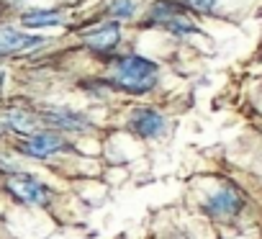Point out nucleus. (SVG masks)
Here are the masks:
<instances>
[{
	"label": "nucleus",
	"mask_w": 262,
	"mask_h": 239,
	"mask_svg": "<svg viewBox=\"0 0 262 239\" xmlns=\"http://www.w3.org/2000/svg\"><path fill=\"white\" fill-rule=\"evenodd\" d=\"M157 77H160V67L149 57L128 54L116 62L111 82L126 93H147L157 85Z\"/></svg>",
	"instance_id": "nucleus-1"
},
{
	"label": "nucleus",
	"mask_w": 262,
	"mask_h": 239,
	"mask_svg": "<svg viewBox=\"0 0 262 239\" xmlns=\"http://www.w3.org/2000/svg\"><path fill=\"white\" fill-rule=\"evenodd\" d=\"M6 190L18 201V203H26V206H36V208H47L52 203V188L47 183H41L39 178L34 175H26V172H16L6 180Z\"/></svg>",
	"instance_id": "nucleus-2"
},
{
	"label": "nucleus",
	"mask_w": 262,
	"mask_h": 239,
	"mask_svg": "<svg viewBox=\"0 0 262 239\" xmlns=\"http://www.w3.org/2000/svg\"><path fill=\"white\" fill-rule=\"evenodd\" d=\"M64 147H67V142L54 132H34L18 142V152H24L26 157H34V160H49V157L64 152Z\"/></svg>",
	"instance_id": "nucleus-3"
},
{
	"label": "nucleus",
	"mask_w": 262,
	"mask_h": 239,
	"mask_svg": "<svg viewBox=\"0 0 262 239\" xmlns=\"http://www.w3.org/2000/svg\"><path fill=\"white\" fill-rule=\"evenodd\" d=\"M41 44H44V39L36 34H26V31L11 29V26H0V57L31 52V49H39Z\"/></svg>",
	"instance_id": "nucleus-4"
},
{
	"label": "nucleus",
	"mask_w": 262,
	"mask_h": 239,
	"mask_svg": "<svg viewBox=\"0 0 262 239\" xmlns=\"http://www.w3.org/2000/svg\"><path fill=\"white\" fill-rule=\"evenodd\" d=\"M41 124H49V126H57V129H70V132H80L88 126V121L72 108H64V105H44L36 111Z\"/></svg>",
	"instance_id": "nucleus-5"
},
{
	"label": "nucleus",
	"mask_w": 262,
	"mask_h": 239,
	"mask_svg": "<svg viewBox=\"0 0 262 239\" xmlns=\"http://www.w3.org/2000/svg\"><path fill=\"white\" fill-rule=\"evenodd\" d=\"M82 41H85L88 49H93V52H98V54H108V52H113V49L118 47V41H121V26H118V24H100V26L85 31V34H82Z\"/></svg>",
	"instance_id": "nucleus-6"
},
{
	"label": "nucleus",
	"mask_w": 262,
	"mask_h": 239,
	"mask_svg": "<svg viewBox=\"0 0 262 239\" xmlns=\"http://www.w3.org/2000/svg\"><path fill=\"white\" fill-rule=\"evenodd\" d=\"M206 211L216 219H231L242 211V195L239 190H234L231 185H224L219 188L208 201H206Z\"/></svg>",
	"instance_id": "nucleus-7"
},
{
	"label": "nucleus",
	"mask_w": 262,
	"mask_h": 239,
	"mask_svg": "<svg viewBox=\"0 0 262 239\" xmlns=\"http://www.w3.org/2000/svg\"><path fill=\"white\" fill-rule=\"evenodd\" d=\"M128 126L134 134H139L144 139H155L165 132V118L152 108H137L128 118Z\"/></svg>",
	"instance_id": "nucleus-8"
},
{
	"label": "nucleus",
	"mask_w": 262,
	"mask_h": 239,
	"mask_svg": "<svg viewBox=\"0 0 262 239\" xmlns=\"http://www.w3.org/2000/svg\"><path fill=\"white\" fill-rule=\"evenodd\" d=\"M0 121H3L8 129L13 132H24V134H34L39 129V113L29 111V108H8L0 113Z\"/></svg>",
	"instance_id": "nucleus-9"
},
{
	"label": "nucleus",
	"mask_w": 262,
	"mask_h": 239,
	"mask_svg": "<svg viewBox=\"0 0 262 239\" xmlns=\"http://www.w3.org/2000/svg\"><path fill=\"white\" fill-rule=\"evenodd\" d=\"M21 24L26 29H49V26L62 24V13L59 11H29L21 16Z\"/></svg>",
	"instance_id": "nucleus-10"
},
{
	"label": "nucleus",
	"mask_w": 262,
	"mask_h": 239,
	"mask_svg": "<svg viewBox=\"0 0 262 239\" xmlns=\"http://www.w3.org/2000/svg\"><path fill=\"white\" fill-rule=\"evenodd\" d=\"M134 11H137L134 0H108V3H105V13L111 18H116V21L131 18V16H134Z\"/></svg>",
	"instance_id": "nucleus-11"
}]
</instances>
